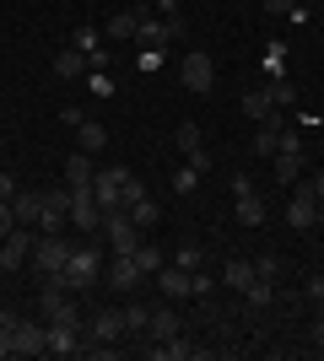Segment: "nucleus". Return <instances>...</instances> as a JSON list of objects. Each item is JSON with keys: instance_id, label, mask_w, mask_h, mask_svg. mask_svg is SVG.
<instances>
[{"instance_id": "42", "label": "nucleus", "mask_w": 324, "mask_h": 361, "mask_svg": "<svg viewBox=\"0 0 324 361\" xmlns=\"http://www.w3.org/2000/svg\"><path fill=\"white\" fill-rule=\"evenodd\" d=\"M265 11H276V16H287V11H297V0H265Z\"/></svg>"}, {"instance_id": "12", "label": "nucleus", "mask_w": 324, "mask_h": 361, "mask_svg": "<svg viewBox=\"0 0 324 361\" xmlns=\"http://www.w3.org/2000/svg\"><path fill=\"white\" fill-rule=\"evenodd\" d=\"M232 195H238V221H244V226H260L265 221V200L248 189V178H232Z\"/></svg>"}, {"instance_id": "38", "label": "nucleus", "mask_w": 324, "mask_h": 361, "mask_svg": "<svg viewBox=\"0 0 324 361\" xmlns=\"http://www.w3.org/2000/svg\"><path fill=\"white\" fill-rule=\"evenodd\" d=\"M11 226H22V221H16V211H11V200H0V238H6V232H11Z\"/></svg>"}, {"instance_id": "36", "label": "nucleus", "mask_w": 324, "mask_h": 361, "mask_svg": "<svg viewBox=\"0 0 324 361\" xmlns=\"http://www.w3.org/2000/svg\"><path fill=\"white\" fill-rule=\"evenodd\" d=\"M211 291H216V281H211V275H200V270L189 275V297H211Z\"/></svg>"}, {"instance_id": "47", "label": "nucleus", "mask_w": 324, "mask_h": 361, "mask_svg": "<svg viewBox=\"0 0 324 361\" xmlns=\"http://www.w3.org/2000/svg\"><path fill=\"white\" fill-rule=\"evenodd\" d=\"M313 195H319V205H324V173H319V178H313Z\"/></svg>"}, {"instance_id": "10", "label": "nucleus", "mask_w": 324, "mask_h": 361, "mask_svg": "<svg viewBox=\"0 0 324 361\" xmlns=\"http://www.w3.org/2000/svg\"><path fill=\"white\" fill-rule=\"evenodd\" d=\"M71 221H76V232H97L103 226V211H97L92 189H71Z\"/></svg>"}, {"instance_id": "21", "label": "nucleus", "mask_w": 324, "mask_h": 361, "mask_svg": "<svg viewBox=\"0 0 324 361\" xmlns=\"http://www.w3.org/2000/svg\"><path fill=\"white\" fill-rule=\"evenodd\" d=\"M244 302H248V307H270V302H276V281H265V275H254V281L244 286Z\"/></svg>"}, {"instance_id": "40", "label": "nucleus", "mask_w": 324, "mask_h": 361, "mask_svg": "<svg viewBox=\"0 0 324 361\" xmlns=\"http://www.w3.org/2000/svg\"><path fill=\"white\" fill-rule=\"evenodd\" d=\"M87 87H92V97H108V92H114V81H108L103 71H92V81H87Z\"/></svg>"}, {"instance_id": "29", "label": "nucleus", "mask_w": 324, "mask_h": 361, "mask_svg": "<svg viewBox=\"0 0 324 361\" xmlns=\"http://www.w3.org/2000/svg\"><path fill=\"white\" fill-rule=\"evenodd\" d=\"M130 221H136L140 232H146V226H157V221H162V211H157V200L146 195V200H140V205H136V211H130Z\"/></svg>"}, {"instance_id": "16", "label": "nucleus", "mask_w": 324, "mask_h": 361, "mask_svg": "<svg viewBox=\"0 0 324 361\" xmlns=\"http://www.w3.org/2000/svg\"><path fill=\"white\" fill-rule=\"evenodd\" d=\"M108 281H114V291H136L140 286V264L130 254H119L114 264H108Z\"/></svg>"}, {"instance_id": "8", "label": "nucleus", "mask_w": 324, "mask_h": 361, "mask_svg": "<svg viewBox=\"0 0 324 361\" xmlns=\"http://www.w3.org/2000/svg\"><path fill=\"white\" fill-rule=\"evenodd\" d=\"M44 350H49V329H44V324L16 318V329H11V356H44Z\"/></svg>"}, {"instance_id": "15", "label": "nucleus", "mask_w": 324, "mask_h": 361, "mask_svg": "<svg viewBox=\"0 0 324 361\" xmlns=\"http://www.w3.org/2000/svg\"><path fill=\"white\" fill-rule=\"evenodd\" d=\"M11 211H16V221H22V226H32V221H44V195H38V189H16V200H11Z\"/></svg>"}, {"instance_id": "1", "label": "nucleus", "mask_w": 324, "mask_h": 361, "mask_svg": "<svg viewBox=\"0 0 324 361\" xmlns=\"http://www.w3.org/2000/svg\"><path fill=\"white\" fill-rule=\"evenodd\" d=\"M71 254H76V243H71V238L44 232V238L32 243V270H38V275H60L65 264H71Z\"/></svg>"}, {"instance_id": "33", "label": "nucleus", "mask_w": 324, "mask_h": 361, "mask_svg": "<svg viewBox=\"0 0 324 361\" xmlns=\"http://www.w3.org/2000/svg\"><path fill=\"white\" fill-rule=\"evenodd\" d=\"M195 183H200V173H195V167H179V173H173V189H179V195H189V189H195Z\"/></svg>"}, {"instance_id": "48", "label": "nucleus", "mask_w": 324, "mask_h": 361, "mask_svg": "<svg viewBox=\"0 0 324 361\" xmlns=\"http://www.w3.org/2000/svg\"><path fill=\"white\" fill-rule=\"evenodd\" d=\"M87 6H92V0H87Z\"/></svg>"}, {"instance_id": "17", "label": "nucleus", "mask_w": 324, "mask_h": 361, "mask_svg": "<svg viewBox=\"0 0 324 361\" xmlns=\"http://www.w3.org/2000/svg\"><path fill=\"white\" fill-rule=\"evenodd\" d=\"M157 286H162V297H168V302H184L189 297V270L168 264V270H157Z\"/></svg>"}, {"instance_id": "9", "label": "nucleus", "mask_w": 324, "mask_h": 361, "mask_svg": "<svg viewBox=\"0 0 324 361\" xmlns=\"http://www.w3.org/2000/svg\"><path fill=\"white\" fill-rule=\"evenodd\" d=\"M152 11V0H136V6H124V11H114L108 16V38L114 44H130L136 38V27H140V16Z\"/></svg>"}, {"instance_id": "20", "label": "nucleus", "mask_w": 324, "mask_h": 361, "mask_svg": "<svg viewBox=\"0 0 324 361\" xmlns=\"http://www.w3.org/2000/svg\"><path fill=\"white\" fill-rule=\"evenodd\" d=\"M244 114H248L254 124H265L270 114H276V103H270V92H265V87H248V92H244Z\"/></svg>"}, {"instance_id": "6", "label": "nucleus", "mask_w": 324, "mask_h": 361, "mask_svg": "<svg viewBox=\"0 0 324 361\" xmlns=\"http://www.w3.org/2000/svg\"><path fill=\"white\" fill-rule=\"evenodd\" d=\"M124 178H130V167H108V173H97L92 178V200H97V211H124L119 205V189H124Z\"/></svg>"}, {"instance_id": "43", "label": "nucleus", "mask_w": 324, "mask_h": 361, "mask_svg": "<svg viewBox=\"0 0 324 361\" xmlns=\"http://www.w3.org/2000/svg\"><path fill=\"white\" fill-rule=\"evenodd\" d=\"M0 200H16V178L11 173H0Z\"/></svg>"}, {"instance_id": "44", "label": "nucleus", "mask_w": 324, "mask_h": 361, "mask_svg": "<svg viewBox=\"0 0 324 361\" xmlns=\"http://www.w3.org/2000/svg\"><path fill=\"white\" fill-rule=\"evenodd\" d=\"M308 297H313V302H324V275H313V281H308Z\"/></svg>"}, {"instance_id": "32", "label": "nucleus", "mask_w": 324, "mask_h": 361, "mask_svg": "<svg viewBox=\"0 0 324 361\" xmlns=\"http://www.w3.org/2000/svg\"><path fill=\"white\" fill-rule=\"evenodd\" d=\"M140 200H146V183H140V178H124V189H119V205H124V211H136Z\"/></svg>"}, {"instance_id": "27", "label": "nucleus", "mask_w": 324, "mask_h": 361, "mask_svg": "<svg viewBox=\"0 0 324 361\" xmlns=\"http://www.w3.org/2000/svg\"><path fill=\"white\" fill-rule=\"evenodd\" d=\"M270 162H276V178L287 183V189H292V183H297V173H303V157H287V151H281V157H270Z\"/></svg>"}, {"instance_id": "34", "label": "nucleus", "mask_w": 324, "mask_h": 361, "mask_svg": "<svg viewBox=\"0 0 324 361\" xmlns=\"http://www.w3.org/2000/svg\"><path fill=\"white\" fill-rule=\"evenodd\" d=\"M173 140H179V151H195V146H200V124H179V135H173Z\"/></svg>"}, {"instance_id": "7", "label": "nucleus", "mask_w": 324, "mask_h": 361, "mask_svg": "<svg viewBox=\"0 0 324 361\" xmlns=\"http://www.w3.org/2000/svg\"><path fill=\"white\" fill-rule=\"evenodd\" d=\"M319 195H313V183H303V189H292V200H287V221L297 226V232H308L313 221H319Z\"/></svg>"}, {"instance_id": "24", "label": "nucleus", "mask_w": 324, "mask_h": 361, "mask_svg": "<svg viewBox=\"0 0 324 361\" xmlns=\"http://www.w3.org/2000/svg\"><path fill=\"white\" fill-rule=\"evenodd\" d=\"M222 281H227L232 291H244L248 281H254V259H227V270H222Z\"/></svg>"}, {"instance_id": "3", "label": "nucleus", "mask_w": 324, "mask_h": 361, "mask_svg": "<svg viewBox=\"0 0 324 361\" xmlns=\"http://www.w3.org/2000/svg\"><path fill=\"white\" fill-rule=\"evenodd\" d=\"M103 232H108L114 259H119V254H136V248H140V226L130 221V211H108V216H103Z\"/></svg>"}, {"instance_id": "35", "label": "nucleus", "mask_w": 324, "mask_h": 361, "mask_svg": "<svg viewBox=\"0 0 324 361\" xmlns=\"http://www.w3.org/2000/svg\"><path fill=\"white\" fill-rule=\"evenodd\" d=\"M254 275H265V281H276V275H281V259H276V254H260V259H254Z\"/></svg>"}, {"instance_id": "22", "label": "nucleus", "mask_w": 324, "mask_h": 361, "mask_svg": "<svg viewBox=\"0 0 324 361\" xmlns=\"http://www.w3.org/2000/svg\"><path fill=\"white\" fill-rule=\"evenodd\" d=\"M87 71V54H81V49H60V54H54V75H60V81H71V75H81Z\"/></svg>"}, {"instance_id": "41", "label": "nucleus", "mask_w": 324, "mask_h": 361, "mask_svg": "<svg viewBox=\"0 0 324 361\" xmlns=\"http://www.w3.org/2000/svg\"><path fill=\"white\" fill-rule=\"evenodd\" d=\"M76 49H81V54H92V49H103V44H97V32L87 27V32H76Z\"/></svg>"}, {"instance_id": "39", "label": "nucleus", "mask_w": 324, "mask_h": 361, "mask_svg": "<svg viewBox=\"0 0 324 361\" xmlns=\"http://www.w3.org/2000/svg\"><path fill=\"white\" fill-rule=\"evenodd\" d=\"M189 157V167H195V173H211V157H205V146H195V151H184Z\"/></svg>"}, {"instance_id": "30", "label": "nucleus", "mask_w": 324, "mask_h": 361, "mask_svg": "<svg viewBox=\"0 0 324 361\" xmlns=\"http://www.w3.org/2000/svg\"><path fill=\"white\" fill-rule=\"evenodd\" d=\"M152 329V307H124V334H146Z\"/></svg>"}, {"instance_id": "11", "label": "nucleus", "mask_w": 324, "mask_h": 361, "mask_svg": "<svg viewBox=\"0 0 324 361\" xmlns=\"http://www.w3.org/2000/svg\"><path fill=\"white\" fill-rule=\"evenodd\" d=\"M71 221V189H44V232H60Z\"/></svg>"}, {"instance_id": "14", "label": "nucleus", "mask_w": 324, "mask_h": 361, "mask_svg": "<svg viewBox=\"0 0 324 361\" xmlns=\"http://www.w3.org/2000/svg\"><path fill=\"white\" fill-rule=\"evenodd\" d=\"M65 178H71V189H92V178H97L92 157H87V151H71V157H65Z\"/></svg>"}, {"instance_id": "28", "label": "nucleus", "mask_w": 324, "mask_h": 361, "mask_svg": "<svg viewBox=\"0 0 324 361\" xmlns=\"http://www.w3.org/2000/svg\"><path fill=\"white\" fill-rule=\"evenodd\" d=\"M130 259L140 264V275H157V270H162V248H152V243H140V248H136Z\"/></svg>"}, {"instance_id": "4", "label": "nucleus", "mask_w": 324, "mask_h": 361, "mask_svg": "<svg viewBox=\"0 0 324 361\" xmlns=\"http://www.w3.org/2000/svg\"><path fill=\"white\" fill-rule=\"evenodd\" d=\"M179 81H184L189 92H211V81H216V65H211V54H200V49H189L184 60H179Z\"/></svg>"}, {"instance_id": "31", "label": "nucleus", "mask_w": 324, "mask_h": 361, "mask_svg": "<svg viewBox=\"0 0 324 361\" xmlns=\"http://www.w3.org/2000/svg\"><path fill=\"white\" fill-rule=\"evenodd\" d=\"M254 151H260V157H276V151H281V130H270V124L254 130Z\"/></svg>"}, {"instance_id": "18", "label": "nucleus", "mask_w": 324, "mask_h": 361, "mask_svg": "<svg viewBox=\"0 0 324 361\" xmlns=\"http://www.w3.org/2000/svg\"><path fill=\"white\" fill-rule=\"evenodd\" d=\"M49 350L54 356H76V350H87L76 340V324H49Z\"/></svg>"}, {"instance_id": "23", "label": "nucleus", "mask_w": 324, "mask_h": 361, "mask_svg": "<svg viewBox=\"0 0 324 361\" xmlns=\"http://www.w3.org/2000/svg\"><path fill=\"white\" fill-rule=\"evenodd\" d=\"M152 356L157 361H179V356H195V345H189L184 334H173V340H152Z\"/></svg>"}, {"instance_id": "5", "label": "nucleus", "mask_w": 324, "mask_h": 361, "mask_svg": "<svg viewBox=\"0 0 324 361\" xmlns=\"http://www.w3.org/2000/svg\"><path fill=\"white\" fill-rule=\"evenodd\" d=\"M32 259V226H11L0 238V270H22Z\"/></svg>"}, {"instance_id": "26", "label": "nucleus", "mask_w": 324, "mask_h": 361, "mask_svg": "<svg viewBox=\"0 0 324 361\" xmlns=\"http://www.w3.org/2000/svg\"><path fill=\"white\" fill-rule=\"evenodd\" d=\"M173 264L195 275V270H200V264H205V254H200V248H195V243H179V248H173Z\"/></svg>"}, {"instance_id": "13", "label": "nucleus", "mask_w": 324, "mask_h": 361, "mask_svg": "<svg viewBox=\"0 0 324 361\" xmlns=\"http://www.w3.org/2000/svg\"><path fill=\"white\" fill-rule=\"evenodd\" d=\"M87 334H92V345H114L124 334V313H114V307H103V313H92V324H87Z\"/></svg>"}, {"instance_id": "2", "label": "nucleus", "mask_w": 324, "mask_h": 361, "mask_svg": "<svg viewBox=\"0 0 324 361\" xmlns=\"http://www.w3.org/2000/svg\"><path fill=\"white\" fill-rule=\"evenodd\" d=\"M65 286L71 291H87V286H97V275H103V254H97V248H76V254H71V264H65Z\"/></svg>"}, {"instance_id": "45", "label": "nucleus", "mask_w": 324, "mask_h": 361, "mask_svg": "<svg viewBox=\"0 0 324 361\" xmlns=\"http://www.w3.org/2000/svg\"><path fill=\"white\" fill-rule=\"evenodd\" d=\"M162 6V16H179V0H157Z\"/></svg>"}, {"instance_id": "25", "label": "nucleus", "mask_w": 324, "mask_h": 361, "mask_svg": "<svg viewBox=\"0 0 324 361\" xmlns=\"http://www.w3.org/2000/svg\"><path fill=\"white\" fill-rule=\"evenodd\" d=\"M146 334H152V340H173V334H179V313H173V307H157Z\"/></svg>"}, {"instance_id": "46", "label": "nucleus", "mask_w": 324, "mask_h": 361, "mask_svg": "<svg viewBox=\"0 0 324 361\" xmlns=\"http://www.w3.org/2000/svg\"><path fill=\"white\" fill-rule=\"evenodd\" d=\"M313 345L324 350V318H319V324H313Z\"/></svg>"}, {"instance_id": "19", "label": "nucleus", "mask_w": 324, "mask_h": 361, "mask_svg": "<svg viewBox=\"0 0 324 361\" xmlns=\"http://www.w3.org/2000/svg\"><path fill=\"white\" fill-rule=\"evenodd\" d=\"M108 146V130H103V124H97V119H81L76 124V151H87V157H97V151H103Z\"/></svg>"}, {"instance_id": "37", "label": "nucleus", "mask_w": 324, "mask_h": 361, "mask_svg": "<svg viewBox=\"0 0 324 361\" xmlns=\"http://www.w3.org/2000/svg\"><path fill=\"white\" fill-rule=\"evenodd\" d=\"M281 151H287V157H303V140H297V130H281ZM276 151V157H281Z\"/></svg>"}]
</instances>
